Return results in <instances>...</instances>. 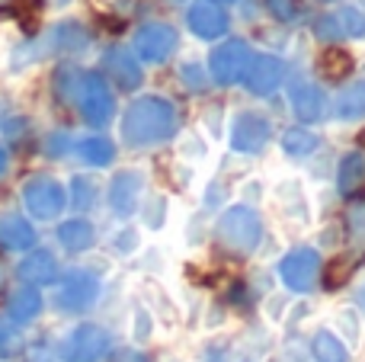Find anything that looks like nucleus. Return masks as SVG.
<instances>
[{
    "mask_svg": "<svg viewBox=\"0 0 365 362\" xmlns=\"http://www.w3.org/2000/svg\"><path fill=\"white\" fill-rule=\"evenodd\" d=\"M36 244V228L26 218L10 215L0 222V247L4 250H29Z\"/></svg>",
    "mask_w": 365,
    "mask_h": 362,
    "instance_id": "19",
    "label": "nucleus"
},
{
    "mask_svg": "<svg viewBox=\"0 0 365 362\" xmlns=\"http://www.w3.org/2000/svg\"><path fill=\"white\" fill-rule=\"evenodd\" d=\"M266 141H269V119H266V115H259V113L237 115V122H234V128H231L234 151L257 154L266 148Z\"/></svg>",
    "mask_w": 365,
    "mask_h": 362,
    "instance_id": "11",
    "label": "nucleus"
},
{
    "mask_svg": "<svg viewBox=\"0 0 365 362\" xmlns=\"http://www.w3.org/2000/svg\"><path fill=\"white\" fill-rule=\"evenodd\" d=\"M64 202H68V196H64V186L58 183V180L32 177L23 183V205L32 218H38V222L58 218L64 212Z\"/></svg>",
    "mask_w": 365,
    "mask_h": 362,
    "instance_id": "3",
    "label": "nucleus"
},
{
    "mask_svg": "<svg viewBox=\"0 0 365 362\" xmlns=\"http://www.w3.org/2000/svg\"><path fill=\"white\" fill-rule=\"evenodd\" d=\"M208 362H250L244 353L227 350V346H218V350H208Z\"/></svg>",
    "mask_w": 365,
    "mask_h": 362,
    "instance_id": "31",
    "label": "nucleus"
},
{
    "mask_svg": "<svg viewBox=\"0 0 365 362\" xmlns=\"http://www.w3.org/2000/svg\"><path fill=\"white\" fill-rule=\"evenodd\" d=\"M336 113L343 119H359L365 113V83H353V87H346L336 96Z\"/></svg>",
    "mask_w": 365,
    "mask_h": 362,
    "instance_id": "25",
    "label": "nucleus"
},
{
    "mask_svg": "<svg viewBox=\"0 0 365 362\" xmlns=\"http://www.w3.org/2000/svg\"><path fill=\"white\" fill-rule=\"evenodd\" d=\"M6 167H10V154H6V148L0 145V177L6 173Z\"/></svg>",
    "mask_w": 365,
    "mask_h": 362,
    "instance_id": "36",
    "label": "nucleus"
},
{
    "mask_svg": "<svg viewBox=\"0 0 365 362\" xmlns=\"http://www.w3.org/2000/svg\"><path fill=\"white\" fill-rule=\"evenodd\" d=\"M113 350V340L103 327L96 324H81L74 333L68 337L61 350V359L64 362H103Z\"/></svg>",
    "mask_w": 365,
    "mask_h": 362,
    "instance_id": "5",
    "label": "nucleus"
},
{
    "mask_svg": "<svg viewBox=\"0 0 365 362\" xmlns=\"http://www.w3.org/2000/svg\"><path fill=\"white\" fill-rule=\"evenodd\" d=\"M16 276L26 282V286H51L58 279V260L48 254V250H32L19 260Z\"/></svg>",
    "mask_w": 365,
    "mask_h": 362,
    "instance_id": "14",
    "label": "nucleus"
},
{
    "mask_svg": "<svg viewBox=\"0 0 365 362\" xmlns=\"http://www.w3.org/2000/svg\"><path fill=\"white\" fill-rule=\"evenodd\" d=\"M279 273H282V282L292 292H311L317 282V273H321V257L311 247H295L292 254L282 257Z\"/></svg>",
    "mask_w": 365,
    "mask_h": 362,
    "instance_id": "7",
    "label": "nucleus"
},
{
    "mask_svg": "<svg viewBox=\"0 0 365 362\" xmlns=\"http://www.w3.org/2000/svg\"><path fill=\"white\" fill-rule=\"evenodd\" d=\"M113 362H151L145 356V353H138V350H119L113 356Z\"/></svg>",
    "mask_w": 365,
    "mask_h": 362,
    "instance_id": "34",
    "label": "nucleus"
},
{
    "mask_svg": "<svg viewBox=\"0 0 365 362\" xmlns=\"http://www.w3.org/2000/svg\"><path fill=\"white\" fill-rule=\"evenodd\" d=\"M314 32H317V38H324V42L365 36V13L356 10V6H343V10H334V13L317 19Z\"/></svg>",
    "mask_w": 365,
    "mask_h": 362,
    "instance_id": "10",
    "label": "nucleus"
},
{
    "mask_svg": "<svg viewBox=\"0 0 365 362\" xmlns=\"http://www.w3.org/2000/svg\"><path fill=\"white\" fill-rule=\"evenodd\" d=\"M266 6H269V13L276 19H282V23H295V19L304 16L302 0H266Z\"/></svg>",
    "mask_w": 365,
    "mask_h": 362,
    "instance_id": "29",
    "label": "nucleus"
},
{
    "mask_svg": "<svg viewBox=\"0 0 365 362\" xmlns=\"http://www.w3.org/2000/svg\"><path fill=\"white\" fill-rule=\"evenodd\" d=\"M81 115L90 122V125H106L113 119V93H109L106 81L100 74H81L77 81V90H74V100Z\"/></svg>",
    "mask_w": 365,
    "mask_h": 362,
    "instance_id": "4",
    "label": "nucleus"
},
{
    "mask_svg": "<svg viewBox=\"0 0 365 362\" xmlns=\"http://www.w3.org/2000/svg\"><path fill=\"white\" fill-rule=\"evenodd\" d=\"M336 183H340L343 196H356L365 186V154L353 151L340 160V173H336Z\"/></svg>",
    "mask_w": 365,
    "mask_h": 362,
    "instance_id": "21",
    "label": "nucleus"
},
{
    "mask_svg": "<svg viewBox=\"0 0 365 362\" xmlns=\"http://www.w3.org/2000/svg\"><path fill=\"white\" fill-rule=\"evenodd\" d=\"M263 237V222L250 205H231L218 218V241L234 254H253Z\"/></svg>",
    "mask_w": 365,
    "mask_h": 362,
    "instance_id": "2",
    "label": "nucleus"
},
{
    "mask_svg": "<svg viewBox=\"0 0 365 362\" xmlns=\"http://www.w3.org/2000/svg\"><path fill=\"white\" fill-rule=\"evenodd\" d=\"M321 74L327 81H343V77L353 74V55L343 48H327L321 55Z\"/></svg>",
    "mask_w": 365,
    "mask_h": 362,
    "instance_id": "23",
    "label": "nucleus"
},
{
    "mask_svg": "<svg viewBox=\"0 0 365 362\" xmlns=\"http://www.w3.org/2000/svg\"><path fill=\"white\" fill-rule=\"evenodd\" d=\"M96 199V186L90 183L87 177H74V183H71V202H74V209H90Z\"/></svg>",
    "mask_w": 365,
    "mask_h": 362,
    "instance_id": "28",
    "label": "nucleus"
},
{
    "mask_svg": "<svg viewBox=\"0 0 365 362\" xmlns=\"http://www.w3.org/2000/svg\"><path fill=\"white\" fill-rule=\"evenodd\" d=\"M4 279H6V273H4V267H0V289H4Z\"/></svg>",
    "mask_w": 365,
    "mask_h": 362,
    "instance_id": "38",
    "label": "nucleus"
},
{
    "mask_svg": "<svg viewBox=\"0 0 365 362\" xmlns=\"http://www.w3.org/2000/svg\"><path fill=\"white\" fill-rule=\"evenodd\" d=\"M141 199V177L135 170H122L115 173L113 186H109V202H113V212L119 218H128L135 209H138Z\"/></svg>",
    "mask_w": 365,
    "mask_h": 362,
    "instance_id": "15",
    "label": "nucleus"
},
{
    "mask_svg": "<svg viewBox=\"0 0 365 362\" xmlns=\"http://www.w3.org/2000/svg\"><path fill=\"white\" fill-rule=\"evenodd\" d=\"M103 64H106L109 77L115 81V87H119V90L141 87V64L135 61L125 48H109L106 55H103Z\"/></svg>",
    "mask_w": 365,
    "mask_h": 362,
    "instance_id": "16",
    "label": "nucleus"
},
{
    "mask_svg": "<svg viewBox=\"0 0 365 362\" xmlns=\"http://www.w3.org/2000/svg\"><path fill=\"white\" fill-rule=\"evenodd\" d=\"M289 100H292V109H295V115L302 122H317L324 115V109H327L324 93L317 87H311V83H292Z\"/></svg>",
    "mask_w": 365,
    "mask_h": 362,
    "instance_id": "17",
    "label": "nucleus"
},
{
    "mask_svg": "<svg viewBox=\"0 0 365 362\" xmlns=\"http://www.w3.org/2000/svg\"><path fill=\"white\" fill-rule=\"evenodd\" d=\"M13 346H16V331H13V324L6 318H0V356L10 353Z\"/></svg>",
    "mask_w": 365,
    "mask_h": 362,
    "instance_id": "30",
    "label": "nucleus"
},
{
    "mask_svg": "<svg viewBox=\"0 0 365 362\" xmlns=\"http://www.w3.org/2000/svg\"><path fill=\"white\" fill-rule=\"evenodd\" d=\"M74 151H77V157H81L83 164L106 167V164H113L115 148H113V141H109V138H103V135H93V138H81V141H77Z\"/></svg>",
    "mask_w": 365,
    "mask_h": 362,
    "instance_id": "22",
    "label": "nucleus"
},
{
    "mask_svg": "<svg viewBox=\"0 0 365 362\" xmlns=\"http://www.w3.org/2000/svg\"><path fill=\"white\" fill-rule=\"evenodd\" d=\"M68 148H71L68 135H51V138H48V154H51V157H61Z\"/></svg>",
    "mask_w": 365,
    "mask_h": 362,
    "instance_id": "32",
    "label": "nucleus"
},
{
    "mask_svg": "<svg viewBox=\"0 0 365 362\" xmlns=\"http://www.w3.org/2000/svg\"><path fill=\"white\" fill-rule=\"evenodd\" d=\"M282 148L292 157H304V154H311L317 148V138L311 132H304V128H289L282 135Z\"/></svg>",
    "mask_w": 365,
    "mask_h": 362,
    "instance_id": "26",
    "label": "nucleus"
},
{
    "mask_svg": "<svg viewBox=\"0 0 365 362\" xmlns=\"http://www.w3.org/2000/svg\"><path fill=\"white\" fill-rule=\"evenodd\" d=\"M38 311H42V295L32 286L16 289V292L6 299V321H10V324H29V321L38 318Z\"/></svg>",
    "mask_w": 365,
    "mask_h": 362,
    "instance_id": "18",
    "label": "nucleus"
},
{
    "mask_svg": "<svg viewBox=\"0 0 365 362\" xmlns=\"http://www.w3.org/2000/svg\"><path fill=\"white\" fill-rule=\"evenodd\" d=\"M26 362H55V353H51L48 346H32V350L26 353Z\"/></svg>",
    "mask_w": 365,
    "mask_h": 362,
    "instance_id": "33",
    "label": "nucleus"
},
{
    "mask_svg": "<svg viewBox=\"0 0 365 362\" xmlns=\"http://www.w3.org/2000/svg\"><path fill=\"white\" fill-rule=\"evenodd\" d=\"M359 305L365 308V289H362V292H359Z\"/></svg>",
    "mask_w": 365,
    "mask_h": 362,
    "instance_id": "39",
    "label": "nucleus"
},
{
    "mask_svg": "<svg viewBox=\"0 0 365 362\" xmlns=\"http://www.w3.org/2000/svg\"><path fill=\"white\" fill-rule=\"evenodd\" d=\"M189 29L199 38H218L227 32V13L221 10L218 4H208V0H199V4L189 6L186 13Z\"/></svg>",
    "mask_w": 365,
    "mask_h": 362,
    "instance_id": "13",
    "label": "nucleus"
},
{
    "mask_svg": "<svg viewBox=\"0 0 365 362\" xmlns=\"http://www.w3.org/2000/svg\"><path fill=\"white\" fill-rule=\"evenodd\" d=\"M135 51L141 61H167L177 51V32L167 23H145L135 36Z\"/></svg>",
    "mask_w": 365,
    "mask_h": 362,
    "instance_id": "9",
    "label": "nucleus"
},
{
    "mask_svg": "<svg viewBox=\"0 0 365 362\" xmlns=\"http://www.w3.org/2000/svg\"><path fill=\"white\" fill-rule=\"evenodd\" d=\"M218 4H231V0H218Z\"/></svg>",
    "mask_w": 365,
    "mask_h": 362,
    "instance_id": "41",
    "label": "nucleus"
},
{
    "mask_svg": "<svg viewBox=\"0 0 365 362\" xmlns=\"http://www.w3.org/2000/svg\"><path fill=\"white\" fill-rule=\"evenodd\" d=\"M250 61H253V51L247 42H225L212 51V77L221 83V87H231V83L244 81L247 71H250Z\"/></svg>",
    "mask_w": 365,
    "mask_h": 362,
    "instance_id": "6",
    "label": "nucleus"
},
{
    "mask_svg": "<svg viewBox=\"0 0 365 362\" xmlns=\"http://www.w3.org/2000/svg\"><path fill=\"white\" fill-rule=\"evenodd\" d=\"M96 299H100V279L93 273H87V269H71L64 276L61 289H58V308L71 314L87 311Z\"/></svg>",
    "mask_w": 365,
    "mask_h": 362,
    "instance_id": "8",
    "label": "nucleus"
},
{
    "mask_svg": "<svg viewBox=\"0 0 365 362\" xmlns=\"http://www.w3.org/2000/svg\"><path fill=\"white\" fill-rule=\"evenodd\" d=\"M349 273H353V260L336 257V260H330V267L324 269V286H327V289H340L343 282L349 279Z\"/></svg>",
    "mask_w": 365,
    "mask_h": 362,
    "instance_id": "27",
    "label": "nucleus"
},
{
    "mask_svg": "<svg viewBox=\"0 0 365 362\" xmlns=\"http://www.w3.org/2000/svg\"><path fill=\"white\" fill-rule=\"evenodd\" d=\"M285 77V68L282 61H279L276 55H259L250 61V71H247V87H250V93L257 96H269L279 90V83H282Z\"/></svg>",
    "mask_w": 365,
    "mask_h": 362,
    "instance_id": "12",
    "label": "nucleus"
},
{
    "mask_svg": "<svg viewBox=\"0 0 365 362\" xmlns=\"http://www.w3.org/2000/svg\"><path fill=\"white\" fill-rule=\"evenodd\" d=\"M177 128H180V115L173 109V103L164 100V96H141L122 115V138L132 148L160 145V141L173 138Z\"/></svg>",
    "mask_w": 365,
    "mask_h": 362,
    "instance_id": "1",
    "label": "nucleus"
},
{
    "mask_svg": "<svg viewBox=\"0 0 365 362\" xmlns=\"http://www.w3.org/2000/svg\"><path fill=\"white\" fill-rule=\"evenodd\" d=\"M19 0H0V10H10V6H16Z\"/></svg>",
    "mask_w": 365,
    "mask_h": 362,
    "instance_id": "37",
    "label": "nucleus"
},
{
    "mask_svg": "<svg viewBox=\"0 0 365 362\" xmlns=\"http://www.w3.org/2000/svg\"><path fill=\"white\" fill-rule=\"evenodd\" d=\"M359 141H362V145H365V132H362V135H359Z\"/></svg>",
    "mask_w": 365,
    "mask_h": 362,
    "instance_id": "40",
    "label": "nucleus"
},
{
    "mask_svg": "<svg viewBox=\"0 0 365 362\" xmlns=\"http://www.w3.org/2000/svg\"><path fill=\"white\" fill-rule=\"evenodd\" d=\"M58 241H61V247L71 250V254L90 250V247H93V241H96L93 224L83 222V218H71V222L58 224Z\"/></svg>",
    "mask_w": 365,
    "mask_h": 362,
    "instance_id": "20",
    "label": "nucleus"
},
{
    "mask_svg": "<svg viewBox=\"0 0 365 362\" xmlns=\"http://www.w3.org/2000/svg\"><path fill=\"white\" fill-rule=\"evenodd\" d=\"M90 4H93L100 13H115V10H122L128 0H90Z\"/></svg>",
    "mask_w": 365,
    "mask_h": 362,
    "instance_id": "35",
    "label": "nucleus"
},
{
    "mask_svg": "<svg viewBox=\"0 0 365 362\" xmlns=\"http://www.w3.org/2000/svg\"><path fill=\"white\" fill-rule=\"evenodd\" d=\"M311 350H314V359L317 362H346L349 359L346 346H343L340 340H336L334 333H327V331L317 333L314 343H311Z\"/></svg>",
    "mask_w": 365,
    "mask_h": 362,
    "instance_id": "24",
    "label": "nucleus"
}]
</instances>
